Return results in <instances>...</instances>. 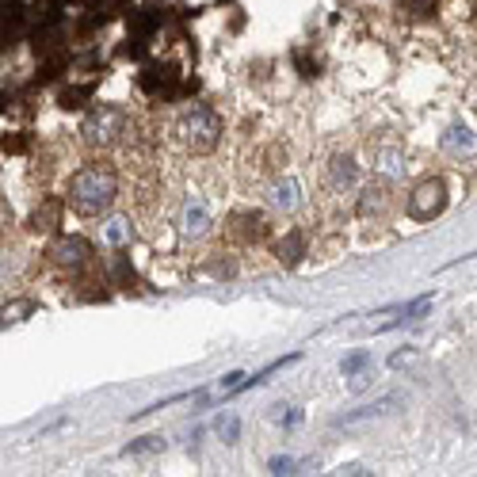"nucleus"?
Returning a JSON list of instances; mask_svg holds the SVG:
<instances>
[{
	"label": "nucleus",
	"instance_id": "0eeeda50",
	"mask_svg": "<svg viewBox=\"0 0 477 477\" xmlns=\"http://www.w3.org/2000/svg\"><path fill=\"white\" fill-rule=\"evenodd\" d=\"M50 264L62 268V271H81L92 260V245L81 241V237H57V241L46 249Z\"/></svg>",
	"mask_w": 477,
	"mask_h": 477
},
{
	"label": "nucleus",
	"instance_id": "20e7f679",
	"mask_svg": "<svg viewBox=\"0 0 477 477\" xmlns=\"http://www.w3.org/2000/svg\"><path fill=\"white\" fill-rule=\"evenodd\" d=\"M443 207H447V188H443V180H435V176L421 180L405 198V210H409V218H416V222H431V218H440Z\"/></svg>",
	"mask_w": 477,
	"mask_h": 477
},
{
	"label": "nucleus",
	"instance_id": "7ed1b4c3",
	"mask_svg": "<svg viewBox=\"0 0 477 477\" xmlns=\"http://www.w3.org/2000/svg\"><path fill=\"white\" fill-rule=\"evenodd\" d=\"M176 137H180L184 149H191V153H210L222 142V118L207 104H191L176 118Z\"/></svg>",
	"mask_w": 477,
	"mask_h": 477
},
{
	"label": "nucleus",
	"instance_id": "412c9836",
	"mask_svg": "<svg viewBox=\"0 0 477 477\" xmlns=\"http://www.w3.org/2000/svg\"><path fill=\"white\" fill-rule=\"evenodd\" d=\"M294 466H298V462L290 459V454H283V459H271V462H268L271 473H294Z\"/></svg>",
	"mask_w": 477,
	"mask_h": 477
},
{
	"label": "nucleus",
	"instance_id": "aec40b11",
	"mask_svg": "<svg viewBox=\"0 0 477 477\" xmlns=\"http://www.w3.org/2000/svg\"><path fill=\"white\" fill-rule=\"evenodd\" d=\"M92 88H66L62 92V107H81V99L88 96Z\"/></svg>",
	"mask_w": 477,
	"mask_h": 477
},
{
	"label": "nucleus",
	"instance_id": "f8f14e48",
	"mask_svg": "<svg viewBox=\"0 0 477 477\" xmlns=\"http://www.w3.org/2000/svg\"><path fill=\"white\" fill-rule=\"evenodd\" d=\"M130 237H134L130 218H104V226H99V241H104L107 249H123V245H130Z\"/></svg>",
	"mask_w": 477,
	"mask_h": 477
},
{
	"label": "nucleus",
	"instance_id": "4be33fe9",
	"mask_svg": "<svg viewBox=\"0 0 477 477\" xmlns=\"http://www.w3.org/2000/svg\"><path fill=\"white\" fill-rule=\"evenodd\" d=\"M416 360V348H405V351H393L390 355V367L397 370V367H405V363H412Z\"/></svg>",
	"mask_w": 477,
	"mask_h": 477
},
{
	"label": "nucleus",
	"instance_id": "423d86ee",
	"mask_svg": "<svg viewBox=\"0 0 477 477\" xmlns=\"http://www.w3.org/2000/svg\"><path fill=\"white\" fill-rule=\"evenodd\" d=\"M214 222V214H210V203L198 191H188L184 195V203L180 210H176V229H180V237H188V241H198Z\"/></svg>",
	"mask_w": 477,
	"mask_h": 477
},
{
	"label": "nucleus",
	"instance_id": "6e6552de",
	"mask_svg": "<svg viewBox=\"0 0 477 477\" xmlns=\"http://www.w3.org/2000/svg\"><path fill=\"white\" fill-rule=\"evenodd\" d=\"M390 210H393V191L386 184V176H379V180H370L360 195V218H367V222L370 218L374 222H386Z\"/></svg>",
	"mask_w": 477,
	"mask_h": 477
},
{
	"label": "nucleus",
	"instance_id": "4468645a",
	"mask_svg": "<svg viewBox=\"0 0 477 477\" xmlns=\"http://www.w3.org/2000/svg\"><path fill=\"white\" fill-rule=\"evenodd\" d=\"M279 264H287V268H294V264H302V256H306V237L298 233V229H290L283 241H279Z\"/></svg>",
	"mask_w": 477,
	"mask_h": 477
},
{
	"label": "nucleus",
	"instance_id": "39448f33",
	"mask_svg": "<svg viewBox=\"0 0 477 477\" xmlns=\"http://www.w3.org/2000/svg\"><path fill=\"white\" fill-rule=\"evenodd\" d=\"M264 203H268L271 210H279V214H294V210L306 207V188H302V180H298V176L279 172L275 180L264 184Z\"/></svg>",
	"mask_w": 477,
	"mask_h": 477
},
{
	"label": "nucleus",
	"instance_id": "dca6fc26",
	"mask_svg": "<svg viewBox=\"0 0 477 477\" xmlns=\"http://www.w3.org/2000/svg\"><path fill=\"white\" fill-rule=\"evenodd\" d=\"M153 451H165V440H161V435H146V440L130 443L123 454H130V459H137V454H153Z\"/></svg>",
	"mask_w": 477,
	"mask_h": 477
},
{
	"label": "nucleus",
	"instance_id": "a211bd4d",
	"mask_svg": "<svg viewBox=\"0 0 477 477\" xmlns=\"http://www.w3.org/2000/svg\"><path fill=\"white\" fill-rule=\"evenodd\" d=\"M370 367V351H355V355H348V360H344V374H348V379H355V374H360V370H367Z\"/></svg>",
	"mask_w": 477,
	"mask_h": 477
},
{
	"label": "nucleus",
	"instance_id": "9b49d317",
	"mask_svg": "<svg viewBox=\"0 0 477 477\" xmlns=\"http://www.w3.org/2000/svg\"><path fill=\"white\" fill-rule=\"evenodd\" d=\"M229 229L241 237V241H260V237L268 233V218H264V214L237 210V214H229Z\"/></svg>",
	"mask_w": 477,
	"mask_h": 477
},
{
	"label": "nucleus",
	"instance_id": "f257e3e1",
	"mask_svg": "<svg viewBox=\"0 0 477 477\" xmlns=\"http://www.w3.org/2000/svg\"><path fill=\"white\" fill-rule=\"evenodd\" d=\"M118 198V180L107 165H85L69 180V207L81 218H104Z\"/></svg>",
	"mask_w": 477,
	"mask_h": 477
},
{
	"label": "nucleus",
	"instance_id": "f03ea898",
	"mask_svg": "<svg viewBox=\"0 0 477 477\" xmlns=\"http://www.w3.org/2000/svg\"><path fill=\"white\" fill-rule=\"evenodd\" d=\"M127 134H130V118H127V111L118 104H96L85 115V123H81V142L88 149H99V153L115 149Z\"/></svg>",
	"mask_w": 477,
	"mask_h": 477
},
{
	"label": "nucleus",
	"instance_id": "ddd939ff",
	"mask_svg": "<svg viewBox=\"0 0 477 477\" xmlns=\"http://www.w3.org/2000/svg\"><path fill=\"white\" fill-rule=\"evenodd\" d=\"M374 172L386 176V180H401V176H405V157H401V149L386 146V149L374 153Z\"/></svg>",
	"mask_w": 477,
	"mask_h": 477
},
{
	"label": "nucleus",
	"instance_id": "f3484780",
	"mask_svg": "<svg viewBox=\"0 0 477 477\" xmlns=\"http://www.w3.org/2000/svg\"><path fill=\"white\" fill-rule=\"evenodd\" d=\"M218 435H222V440L226 443H237V440H241V421H237V416H218Z\"/></svg>",
	"mask_w": 477,
	"mask_h": 477
},
{
	"label": "nucleus",
	"instance_id": "1a4fd4ad",
	"mask_svg": "<svg viewBox=\"0 0 477 477\" xmlns=\"http://www.w3.org/2000/svg\"><path fill=\"white\" fill-rule=\"evenodd\" d=\"M360 188V165L351 157H332L325 165V191L329 195H351Z\"/></svg>",
	"mask_w": 477,
	"mask_h": 477
},
{
	"label": "nucleus",
	"instance_id": "6ab92c4d",
	"mask_svg": "<svg viewBox=\"0 0 477 477\" xmlns=\"http://www.w3.org/2000/svg\"><path fill=\"white\" fill-rule=\"evenodd\" d=\"M431 306V294H424V298H416V302H409L405 310H401V321H416V317H421L424 310Z\"/></svg>",
	"mask_w": 477,
	"mask_h": 477
},
{
	"label": "nucleus",
	"instance_id": "2eb2a0df",
	"mask_svg": "<svg viewBox=\"0 0 477 477\" xmlns=\"http://www.w3.org/2000/svg\"><path fill=\"white\" fill-rule=\"evenodd\" d=\"M390 405H393V397H386V401H379V405H367V409H360V412H348V416H340V428H355V424H363V421H374V416H382V412H390Z\"/></svg>",
	"mask_w": 477,
	"mask_h": 477
},
{
	"label": "nucleus",
	"instance_id": "9d476101",
	"mask_svg": "<svg viewBox=\"0 0 477 477\" xmlns=\"http://www.w3.org/2000/svg\"><path fill=\"white\" fill-rule=\"evenodd\" d=\"M440 149L447 157H454V161H470V157H477V134L470 127H451L440 137Z\"/></svg>",
	"mask_w": 477,
	"mask_h": 477
}]
</instances>
